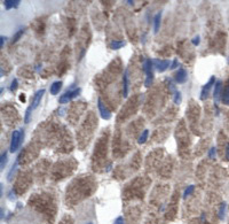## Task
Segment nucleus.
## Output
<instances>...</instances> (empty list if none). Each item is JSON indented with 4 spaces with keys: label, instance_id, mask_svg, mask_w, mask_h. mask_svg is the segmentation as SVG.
Masks as SVG:
<instances>
[{
    "label": "nucleus",
    "instance_id": "1",
    "mask_svg": "<svg viewBox=\"0 0 229 224\" xmlns=\"http://www.w3.org/2000/svg\"><path fill=\"white\" fill-rule=\"evenodd\" d=\"M23 139H24V131L23 129L21 130H15L11 133V146H9V151L11 153H15L18 147L21 146Z\"/></svg>",
    "mask_w": 229,
    "mask_h": 224
},
{
    "label": "nucleus",
    "instance_id": "2",
    "mask_svg": "<svg viewBox=\"0 0 229 224\" xmlns=\"http://www.w3.org/2000/svg\"><path fill=\"white\" fill-rule=\"evenodd\" d=\"M143 68H144V71H146V74H147V78H146L144 85L148 88V86H150V84L153 83V60H151V59H146L144 63H143Z\"/></svg>",
    "mask_w": 229,
    "mask_h": 224
},
{
    "label": "nucleus",
    "instance_id": "3",
    "mask_svg": "<svg viewBox=\"0 0 229 224\" xmlns=\"http://www.w3.org/2000/svg\"><path fill=\"white\" fill-rule=\"evenodd\" d=\"M80 93V89H75V90H70V91H66L63 95L60 97V104H68L69 101H71L73 98H76L77 95H79Z\"/></svg>",
    "mask_w": 229,
    "mask_h": 224
},
{
    "label": "nucleus",
    "instance_id": "4",
    "mask_svg": "<svg viewBox=\"0 0 229 224\" xmlns=\"http://www.w3.org/2000/svg\"><path fill=\"white\" fill-rule=\"evenodd\" d=\"M153 65H155V68L159 71V72H164L167 70L171 67V62L169 60H158V59H153Z\"/></svg>",
    "mask_w": 229,
    "mask_h": 224
},
{
    "label": "nucleus",
    "instance_id": "5",
    "mask_svg": "<svg viewBox=\"0 0 229 224\" xmlns=\"http://www.w3.org/2000/svg\"><path fill=\"white\" fill-rule=\"evenodd\" d=\"M215 84V77L212 76L211 78H210V81L203 86L202 89V92H201V99L202 100H204V99H206L207 98V95H208V92H210V90H211V88H212L213 85Z\"/></svg>",
    "mask_w": 229,
    "mask_h": 224
},
{
    "label": "nucleus",
    "instance_id": "6",
    "mask_svg": "<svg viewBox=\"0 0 229 224\" xmlns=\"http://www.w3.org/2000/svg\"><path fill=\"white\" fill-rule=\"evenodd\" d=\"M98 112H100V114H101V117H102L103 120H110V119H111V113L105 108V106H104V105L102 104V101H101V99L98 100Z\"/></svg>",
    "mask_w": 229,
    "mask_h": 224
},
{
    "label": "nucleus",
    "instance_id": "7",
    "mask_svg": "<svg viewBox=\"0 0 229 224\" xmlns=\"http://www.w3.org/2000/svg\"><path fill=\"white\" fill-rule=\"evenodd\" d=\"M187 78H188V74H187V70L183 69V68H180L178 72L175 74V82L179 83V84H183V83L187 82Z\"/></svg>",
    "mask_w": 229,
    "mask_h": 224
},
{
    "label": "nucleus",
    "instance_id": "8",
    "mask_svg": "<svg viewBox=\"0 0 229 224\" xmlns=\"http://www.w3.org/2000/svg\"><path fill=\"white\" fill-rule=\"evenodd\" d=\"M44 93H45V89H41V90H39V91L36 92L34 97H33L32 104H31V106H32L33 109H36V108L39 106L40 101H41V98H43V95H44Z\"/></svg>",
    "mask_w": 229,
    "mask_h": 224
},
{
    "label": "nucleus",
    "instance_id": "9",
    "mask_svg": "<svg viewBox=\"0 0 229 224\" xmlns=\"http://www.w3.org/2000/svg\"><path fill=\"white\" fill-rule=\"evenodd\" d=\"M222 90V82L221 81H217V83L214 84V92H213V97H214V104L217 105L220 98V93Z\"/></svg>",
    "mask_w": 229,
    "mask_h": 224
},
{
    "label": "nucleus",
    "instance_id": "10",
    "mask_svg": "<svg viewBox=\"0 0 229 224\" xmlns=\"http://www.w3.org/2000/svg\"><path fill=\"white\" fill-rule=\"evenodd\" d=\"M123 94H124V98H127V94H128V75H127V70H125L124 76H123Z\"/></svg>",
    "mask_w": 229,
    "mask_h": 224
},
{
    "label": "nucleus",
    "instance_id": "11",
    "mask_svg": "<svg viewBox=\"0 0 229 224\" xmlns=\"http://www.w3.org/2000/svg\"><path fill=\"white\" fill-rule=\"evenodd\" d=\"M21 4L20 0H5L4 5H5L6 9H11V8H16Z\"/></svg>",
    "mask_w": 229,
    "mask_h": 224
},
{
    "label": "nucleus",
    "instance_id": "12",
    "mask_svg": "<svg viewBox=\"0 0 229 224\" xmlns=\"http://www.w3.org/2000/svg\"><path fill=\"white\" fill-rule=\"evenodd\" d=\"M160 20H162V13H157L153 18V32L157 33L160 27Z\"/></svg>",
    "mask_w": 229,
    "mask_h": 224
},
{
    "label": "nucleus",
    "instance_id": "13",
    "mask_svg": "<svg viewBox=\"0 0 229 224\" xmlns=\"http://www.w3.org/2000/svg\"><path fill=\"white\" fill-rule=\"evenodd\" d=\"M61 88H62V82L61 81H57V82H54L52 85H50V93L53 94V95H55V94H57V93L60 92V90Z\"/></svg>",
    "mask_w": 229,
    "mask_h": 224
},
{
    "label": "nucleus",
    "instance_id": "14",
    "mask_svg": "<svg viewBox=\"0 0 229 224\" xmlns=\"http://www.w3.org/2000/svg\"><path fill=\"white\" fill-rule=\"evenodd\" d=\"M125 45L126 42H124V40H114V42L110 43V47L112 49H119L121 47H124Z\"/></svg>",
    "mask_w": 229,
    "mask_h": 224
},
{
    "label": "nucleus",
    "instance_id": "15",
    "mask_svg": "<svg viewBox=\"0 0 229 224\" xmlns=\"http://www.w3.org/2000/svg\"><path fill=\"white\" fill-rule=\"evenodd\" d=\"M221 101H222L224 105H229V85H227V86L224 88V92H222V95H221Z\"/></svg>",
    "mask_w": 229,
    "mask_h": 224
},
{
    "label": "nucleus",
    "instance_id": "16",
    "mask_svg": "<svg viewBox=\"0 0 229 224\" xmlns=\"http://www.w3.org/2000/svg\"><path fill=\"white\" fill-rule=\"evenodd\" d=\"M18 160H20V155L16 158V161H15V163L11 165V171H9V174H8V176H7V179L8 180H11V177H13V174L15 172V170H16V167H17V164H18Z\"/></svg>",
    "mask_w": 229,
    "mask_h": 224
},
{
    "label": "nucleus",
    "instance_id": "17",
    "mask_svg": "<svg viewBox=\"0 0 229 224\" xmlns=\"http://www.w3.org/2000/svg\"><path fill=\"white\" fill-rule=\"evenodd\" d=\"M32 106H29L25 110V115H24V123H29L30 122V117H31V113H32Z\"/></svg>",
    "mask_w": 229,
    "mask_h": 224
},
{
    "label": "nucleus",
    "instance_id": "18",
    "mask_svg": "<svg viewBox=\"0 0 229 224\" xmlns=\"http://www.w3.org/2000/svg\"><path fill=\"white\" fill-rule=\"evenodd\" d=\"M6 163H7V152H4V153L1 154V159H0V168L1 170L5 168Z\"/></svg>",
    "mask_w": 229,
    "mask_h": 224
},
{
    "label": "nucleus",
    "instance_id": "19",
    "mask_svg": "<svg viewBox=\"0 0 229 224\" xmlns=\"http://www.w3.org/2000/svg\"><path fill=\"white\" fill-rule=\"evenodd\" d=\"M148 135H149V131L148 130H144V131L142 132V135L140 136V138H139V144H144V142H147V139H148Z\"/></svg>",
    "mask_w": 229,
    "mask_h": 224
},
{
    "label": "nucleus",
    "instance_id": "20",
    "mask_svg": "<svg viewBox=\"0 0 229 224\" xmlns=\"http://www.w3.org/2000/svg\"><path fill=\"white\" fill-rule=\"evenodd\" d=\"M226 203H221V206H220V210H219V217L220 219H224V213H226Z\"/></svg>",
    "mask_w": 229,
    "mask_h": 224
},
{
    "label": "nucleus",
    "instance_id": "21",
    "mask_svg": "<svg viewBox=\"0 0 229 224\" xmlns=\"http://www.w3.org/2000/svg\"><path fill=\"white\" fill-rule=\"evenodd\" d=\"M23 33H24V29H21V30H18V31L16 32V35L13 37V40H11V43H13V44H14V43H16L17 40L21 38V36H22Z\"/></svg>",
    "mask_w": 229,
    "mask_h": 224
},
{
    "label": "nucleus",
    "instance_id": "22",
    "mask_svg": "<svg viewBox=\"0 0 229 224\" xmlns=\"http://www.w3.org/2000/svg\"><path fill=\"white\" fill-rule=\"evenodd\" d=\"M194 189H195V186H194V185L188 186V187L185 189V193H183V198H187L188 196H190L191 193H192V191H194Z\"/></svg>",
    "mask_w": 229,
    "mask_h": 224
},
{
    "label": "nucleus",
    "instance_id": "23",
    "mask_svg": "<svg viewBox=\"0 0 229 224\" xmlns=\"http://www.w3.org/2000/svg\"><path fill=\"white\" fill-rule=\"evenodd\" d=\"M174 102L179 105L181 102V92L179 91H174Z\"/></svg>",
    "mask_w": 229,
    "mask_h": 224
},
{
    "label": "nucleus",
    "instance_id": "24",
    "mask_svg": "<svg viewBox=\"0 0 229 224\" xmlns=\"http://www.w3.org/2000/svg\"><path fill=\"white\" fill-rule=\"evenodd\" d=\"M16 90H17V79L14 78V79L11 81V92H15Z\"/></svg>",
    "mask_w": 229,
    "mask_h": 224
},
{
    "label": "nucleus",
    "instance_id": "25",
    "mask_svg": "<svg viewBox=\"0 0 229 224\" xmlns=\"http://www.w3.org/2000/svg\"><path fill=\"white\" fill-rule=\"evenodd\" d=\"M199 39H201L199 38V36H196V37H194V38H192L191 42H192V44L195 45V46H197V45H199Z\"/></svg>",
    "mask_w": 229,
    "mask_h": 224
},
{
    "label": "nucleus",
    "instance_id": "26",
    "mask_svg": "<svg viewBox=\"0 0 229 224\" xmlns=\"http://www.w3.org/2000/svg\"><path fill=\"white\" fill-rule=\"evenodd\" d=\"M179 66V62H178V60L176 59H174L173 60V62H172V65H171V67H169V69H175L176 67Z\"/></svg>",
    "mask_w": 229,
    "mask_h": 224
},
{
    "label": "nucleus",
    "instance_id": "27",
    "mask_svg": "<svg viewBox=\"0 0 229 224\" xmlns=\"http://www.w3.org/2000/svg\"><path fill=\"white\" fill-rule=\"evenodd\" d=\"M208 156L210 158H214L215 156V147H212L208 152Z\"/></svg>",
    "mask_w": 229,
    "mask_h": 224
},
{
    "label": "nucleus",
    "instance_id": "28",
    "mask_svg": "<svg viewBox=\"0 0 229 224\" xmlns=\"http://www.w3.org/2000/svg\"><path fill=\"white\" fill-rule=\"evenodd\" d=\"M114 224H124V219H123V216L117 217L116 221H114Z\"/></svg>",
    "mask_w": 229,
    "mask_h": 224
},
{
    "label": "nucleus",
    "instance_id": "29",
    "mask_svg": "<svg viewBox=\"0 0 229 224\" xmlns=\"http://www.w3.org/2000/svg\"><path fill=\"white\" fill-rule=\"evenodd\" d=\"M6 37H4V36H1L0 37V47H4V43H5V40H6Z\"/></svg>",
    "mask_w": 229,
    "mask_h": 224
},
{
    "label": "nucleus",
    "instance_id": "30",
    "mask_svg": "<svg viewBox=\"0 0 229 224\" xmlns=\"http://www.w3.org/2000/svg\"><path fill=\"white\" fill-rule=\"evenodd\" d=\"M13 192H14L13 190L9 192V200H15V198H16V197H15V193L13 194Z\"/></svg>",
    "mask_w": 229,
    "mask_h": 224
},
{
    "label": "nucleus",
    "instance_id": "31",
    "mask_svg": "<svg viewBox=\"0 0 229 224\" xmlns=\"http://www.w3.org/2000/svg\"><path fill=\"white\" fill-rule=\"evenodd\" d=\"M226 158L229 161V144H227V147H226Z\"/></svg>",
    "mask_w": 229,
    "mask_h": 224
},
{
    "label": "nucleus",
    "instance_id": "32",
    "mask_svg": "<svg viewBox=\"0 0 229 224\" xmlns=\"http://www.w3.org/2000/svg\"><path fill=\"white\" fill-rule=\"evenodd\" d=\"M87 224H93V223H87Z\"/></svg>",
    "mask_w": 229,
    "mask_h": 224
}]
</instances>
